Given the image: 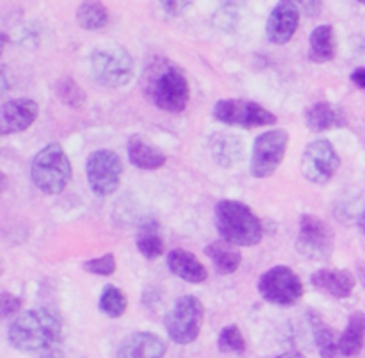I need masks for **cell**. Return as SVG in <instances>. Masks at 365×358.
<instances>
[{
  "instance_id": "obj_1",
  "label": "cell",
  "mask_w": 365,
  "mask_h": 358,
  "mask_svg": "<svg viewBox=\"0 0 365 358\" xmlns=\"http://www.w3.org/2000/svg\"><path fill=\"white\" fill-rule=\"evenodd\" d=\"M14 349L34 358L64 357V327L59 314L52 309H32L14 317L7 332Z\"/></svg>"
},
{
  "instance_id": "obj_2",
  "label": "cell",
  "mask_w": 365,
  "mask_h": 358,
  "mask_svg": "<svg viewBox=\"0 0 365 358\" xmlns=\"http://www.w3.org/2000/svg\"><path fill=\"white\" fill-rule=\"evenodd\" d=\"M141 89L150 103L166 113H182L191 98L184 70L166 57H155L146 64Z\"/></svg>"
},
{
  "instance_id": "obj_3",
  "label": "cell",
  "mask_w": 365,
  "mask_h": 358,
  "mask_svg": "<svg viewBox=\"0 0 365 358\" xmlns=\"http://www.w3.org/2000/svg\"><path fill=\"white\" fill-rule=\"evenodd\" d=\"M214 223L221 239L234 246H255L262 241L264 227L255 213L239 200H221L214 210Z\"/></svg>"
},
{
  "instance_id": "obj_4",
  "label": "cell",
  "mask_w": 365,
  "mask_h": 358,
  "mask_svg": "<svg viewBox=\"0 0 365 358\" xmlns=\"http://www.w3.org/2000/svg\"><path fill=\"white\" fill-rule=\"evenodd\" d=\"M32 184L45 195H59L71 180V163L59 143L43 146L31 163Z\"/></svg>"
},
{
  "instance_id": "obj_5",
  "label": "cell",
  "mask_w": 365,
  "mask_h": 358,
  "mask_svg": "<svg viewBox=\"0 0 365 358\" xmlns=\"http://www.w3.org/2000/svg\"><path fill=\"white\" fill-rule=\"evenodd\" d=\"M89 68L96 84L114 89L128 84L135 73L134 59L120 45H102L93 50Z\"/></svg>"
},
{
  "instance_id": "obj_6",
  "label": "cell",
  "mask_w": 365,
  "mask_h": 358,
  "mask_svg": "<svg viewBox=\"0 0 365 358\" xmlns=\"http://www.w3.org/2000/svg\"><path fill=\"white\" fill-rule=\"evenodd\" d=\"M205 307L192 295L180 296L164 317V327L175 344H191L202 330Z\"/></svg>"
},
{
  "instance_id": "obj_7",
  "label": "cell",
  "mask_w": 365,
  "mask_h": 358,
  "mask_svg": "<svg viewBox=\"0 0 365 358\" xmlns=\"http://www.w3.org/2000/svg\"><path fill=\"white\" fill-rule=\"evenodd\" d=\"M296 250L302 257L312 262H323L334 255L335 232L319 216L303 214L299 218Z\"/></svg>"
},
{
  "instance_id": "obj_8",
  "label": "cell",
  "mask_w": 365,
  "mask_h": 358,
  "mask_svg": "<svg viewBox=\"0 0 365 358\" xmlns=\"http://www.w3.org/2000/svg\"><path fill=\"white\" fill-rule=\"evenodd\" d=\"M260 296L277 307H294L302 300L303 282L289 266H274L262 273L257 284Z\"/></svg>"
},
{
  "instance_id": "obj_9",
  "label": "cell",
  "mask_w": 365,
  "mask_h": 358,
  "mask_svg": "<svg viewBox=\"0 0 365 358\" xmlns=\"http://www.w3.org/2000/svg\"><path fill=\"white\" fill-rule=\"evenodd\" d=\"M289 132L284 128H273L257 135L253 141L250 171L255 178H269L277 173L287 153Z\"/></svg>"
},
{
  "instance_id": "obj_10",
  "label": "cell",
  "mask_w": 365,
  "mask_h": 358,
  "mask_svg": "<svg viewBox=\"0 0 365 358\" xmlns=\"http://www.w3.org/2000/svg\"><path fill=\"white\" fill-rule=\"evenodd\" d=\"M212 116L217 121L232 127L255 128L277 123L278 118L257 102L242 98H221L214 103Z\"/></svg>"
},
{
  "instance_id": "obj_11",
  "label": "cell",
  "mask_w": 365,
  "mask_h": 358,
  "mask_svg": "<svg viewBox=\"0 0 365 358\" xmlns=\"http://www.w3.org/2000/svg\"><path fill=\"white\" fill-rule=\"evenodd\" d=\"M123 163L113 150H95L86 160V177L91 191L103 198L120 188Z\"/></svg>"
},
{
  "instance_id": "obj_12",
  "label": "cell",
  "mask_w": 365,
  "mask_h": 358,
  "mask_svg": "<svg viewBox=\"0 0 365 358\" xmlns=\"http://www.w3.org/2000/svg\"><path fill=\"white\" fill-rule=\"evenodd\" d=\"M341 168V157L328 139H316L305 146L302 157V173L309 182L324 185Z\"/></svg>"
},
{
  "instance_id": "obj_13",
  "label": "cell",
  "mask_w": 365,
  "mask_h": 358,
  "mask_svg": "<svg viewBox=\"0 0 365 358\" xmlns=\"http://www.w3.org/2000/svg\"><path fill=\"white\" fill-rule=\"evenodd\" d=\"M299 27V6L296 2H278L271 11L266 24V34L273 45L291 41Z\"/></svg>"
},
{
  "instance_id": "obj_14",
  "label": "cell",
  "mask_w": 365,
  "mask_h": 358,
  "mask_svg": "<svg viewBox=\"0 0 365 358\" xmlns=\"http://www.w3.org/2000/svg\"><path fill=\"white\" fill-rule=\"evenodd\" d=\"M38 114L39 107L32 98L9 100L0 111V132L2 135H9L27 131L36 121Z\"/></svg>"
},
{
  "instance_id": "obj_15",
  "label": "cell",
  "mask_w": 365,
  "mask_h": 358,
  "mask_svg": "<svg viewBox=\"0 0 365 358\" xmlns=\"http://www.w3.org/2000/svg\"><path fill=\"white\" fill-rule=\"evenodd\" d=\"M310 284L319 292L330 295L331 298L344 300L353 295L355 289V275L349 270H335V267H323L312 273Z\"/></svg>"
},
{
  "instance_id": "obj_16",
  "label": "cell",
  "mask_w": 365,
  "mask_h": 358,
  "mask_svg": "<svg viewBox=\"0 0 365 358\" xmlns=\"http://www.w3.org/2000/svg\"><path fill=\"white\" fill-rule=\"evenodd\" d=\"M166 342L152 332H134L121 341L116 358H164Z\"/></svg>"
},
{
  "instance_id": "obj_17",
  "label": "cell",
  "mask_w": 365,
  "mask_h": 358,
  "mask_svg": "<svg viewBox=\"0 0 365 358\" xmlns=\"http://www.w3.org/2000/svg\"><path fill=\"white\" fill-rule=\"evenodd\" d=\"M127 155L132 166L138 170H159L166 164V153L150 141L146 135L134 134L127 141Z\"/></svg>"
},
{
  "instance_id": "obj_18",
  "label": "cell",
  "mask_w": 365,
  "mask_h": 358,
  "mask_svg": "<svg viewBox=\"0 0 365 358\" xmlns=\"http://www.w3.org/2000/svg\"><path fill=\"white\" fill-rule=\"evenodd\" d=\"M166 266L171 271V275L178 277L180 280L189 282V284H202L209 278V271L198 260L195 253L187 250L175 248L168 253Z\"/></svg>"
},
{
  "instance_id": "obj_19",
  "label": "cell",
  "mask_w": 365,
  "mask_h": 358,
  "mask_svg": "<svg viewBox=\"0 0 365 358\" xmlns=\"http://www.w3.org/2000/svg\"><path fill=\"white\" fill-rule=\"evenodd\" d=\"M305 123L309 131L312 132H328L335 128H342L348 125L344 111L341 107L334 106L331 102L321 100L312 103L305 113Z\"/></svg>"
},
{
  "instance_id": "obj_20",
  "label": "cell",
  "mask_w": 365,
  "mask_h": 358,
  "mask_svg": "<svg viewBox=\"0 0 365 358\" xmlns=\"http://www.w3.org/2000/svg\"><path fill=\"white\" fill-rule=\"evenodd\" d=\"M309 59L312 63L324 64L330 63L337 56V34L335 27L330 24L317 25L309 38Z\"/></svg>"
},
{
  "instance_id": "obj_21",
  "label": "cell",
  "mask_w": 365,
  "mask_h": 358,
  "mask_svg": "<svg viewBox=\"0 0 365 358\" xmlns=\"http://www.w3.org/2000/svg\"><path fill=\"white\" fill-rule=\"evenodd\" d=\"M365 344V312L356 310L349 316L348 327L339 339V353L341 357L351 358L362 353Z\"/></svg>"
},
{
  "instance_id": "obj_22",
  "label": "cell",
  "mask_w": 365,
  "mask_h": 358,
  "mask_svg": "<svg viewBox=\"0 0 365 358\" xmlns=\"http://www.w3.org/2000/svg\"><path fill=\"white\" fill-rule=\"evenodd\" d=\"M205 255L212 260L216 270L223 275H232L239 270L241 266V252L235 248L230 242L223 241H212L205 246Z\"/></svg>"
},
{
  "instance_id": "obj_23",
  "label": "cell",
  "mask_w": 365,
  "mask_h": 358,
  "mask_svg": "<svg viewBox=\"0 0 365 358\" xmlns=\"http://www.w3.org/2000/svg\"><path fill=\"white\" fill-rule=\"evenodd\" d=\"M135 246H138V252L148 260H155L163 255L164 239L155 221H146L141 225L135 237Z\"/></svg>"
},
{
  "instance_id": "obj_24",
  "label": "cell",
  "mask_w": 365,
  "mask_h": 358,
  "mask_svg": "<svg viewBox=\"0 0 365 358\" xmlns=\"http://www.w3.org/2000/svg\"><path fill=\"white\" fill-rule=\"evenodd\" d=\"M312 328H314V341H316L317 352H319L321 358H339V339L341 335H337V332L331 327L324 324L319 317L312 319Z\"/></svg>"
},
{
  "instance_id": "obj_25",
  "label": "cell",
  "mask_w": 365,
  "mask_h": 358,
  "mask_svg": "<svg viewBox=\"0 0 365 358\" xmlns=\"http://www.w3.org/2000/svg\"><path fill=\"white\" fill-rule=\"evenodd\" d=\"M77 21L86 31H100L109 24V11L100 2H82L77 9Z\"/></svg>"
},
{
  "instance_id": "obj_26",
  "label": "cell",
  "mask_w": 365,
  "mask_h": 358,
  "mask_svg": "<svg viewBox=\"0 0 365 358\" xmlns=\"http://www.w3.org/2000/svg\"><path fill=\"white\" fill-rule=\"evenodd\" d=\"M127 296L123 295V291L120 287H116L113 284H107L103 287L98 300L100 312H103L110 319H118V317H121L127 312Z\"/></svg>"
},
{
  "instance_id": "obj_27",
  "label": "cell",
  "mask_w": 365,
  "mask_h": 358,
  "mask_svg": "<svg viewBox=\"0 0 365 358\" xmlns=\"http://www.w3.org/2000/svg\"><path fill=\"white\" fill-rule=\"evenodd\" d=\"M56 96L71 109H81L86 103L84 89L71 77H63L56 82Z\"/></svg>"
},
{
  "instance_id": "obj_28",
  "label": "cell",
  "mask_w": 365,
  "mask_h": 358,
  "mask_svg": "<svg viewBox=\"0 0 365 358\" xmlns=\"http://www.w3.org/2000/svg\"><path fill=\"white\" fill-rule=\"evenodd\" d=\"M217 348L223 353H241L246 349V341L237 324H228L220 332Z\"/></svg>"
},
{
  "instance_id": "obj_29",
  "label": "cell",
  "mask_w": 365,
  "mask_h": 358,
  "mask_svg": "<svg viewBox=\"0 0 365 358\" xmlns=\"http://www.w3.org/2000/svg\"><path fill=\"white\" fill-rule=\"evenodd\" d=\"M84 267L88 273L98 275V277H109L116 271V257L113 253H106L102 257H96V259L86 260Z\"/></svg>"
},
{
  "instance_id": "obj_30",
  "label": "cell",
  "mask_w": 365,
  "mask_h": 358,
  "mask_svg": "<svg viewBox=\"0 0 365 358\" xmlns=\"http://www.w3.org/2000/svg\"><path fill=\"white\" fill-rule=\"evenodd\" d=\"M21 300L18 296L9 295V292H2L0 295V314L2 317H13L20 312Z\"/></svg>"
},
{
  "instance_id": "obj_31",
  "label": "cell",
  "mask_w": 365,
  "mask_h": 358,
  "mask_svg": "<svg viewBox=\"0 0 365 358\" xmlns=\"http://www.w3.org/2000/svg\"><path fill=\"white\" fill-rule=\"evenodd\" d=\"M163 4V7H164V11H166L168 14H171V16H177V14H180L182 11L184 9H187L189 7V4L191 2H178V0H173V2H160Z\"/></svg>"
},
{
  "instance_id": "obj_32",
  "label": "cell",
  "mask_w": 365,
  "mask_h": 358,
  "mask_svg": "<svg viewBox=\"0 0 365 358\" xmlns=\"http://www.w3.org/2000/svg\"><path fill=\"white\" fill-rule=\"evenodd\" d=\"M351 82L365 91V68H356L351 71Z\"/></svg>"
},
{
  "instance_id": "obj_33",
  "label": "cell",
  "mask_w": 365,
  "mask_h": 358,
  "mask_svg": "<svg viewBox=\"0 0 365 358\" xmlns=\"http://www.w3.org/2000/svg\"><path fill=\"white\" fill-rule=\"evenodd\" d=\"M299 6L309 14H317L321 11V7H323V2H299Z\"/></svg>"
},
{
  "instance_id": "obj_34",
  "label": "cell",
  "mask_w": 365,
  "mask_h": 358,
  "mask_svg": "<svg viewBox=\"0 0 365 358\" xmlns=\"http://www.w3.org/2000/svg\"><path fill=\"white\" fill-rule=\"evenodd\" d=\"M356 275H359L360 282H362V285L365 289V262L364 260H359V262H356Z\"/></svg>"
},
{
  "instance_id": "obj_35",
  "label": "cell",
  "mask_w": 365,
  "mask_h": 358,
  "mask_svg": "<svg viewBox=\"0 0 365 358\" xmlns=\"http://www.w3.org/2000/svg\"><path fill=\"white\" fill-rule=\"evenodd\" d=\"M274 358H305V357L298 352H287V353H282V355H278Z\"/></svg>"
},
{
  "instance_id": "obj_36",
  "label": "cell",
  "mask_w": 365,
  "mask_h": 358,
  "mask_svg": "<svg viewBox=\"0 0 365 358\" xmlns=\"http://www.w3.org/2000/svg\"><path fill=\"white\" fill-rule=\"evenodd\" d=\"M356 225H359V230L365 235V210L359 216V221H356Z\"/></svg>"
},
{
  "instance_id": "obj_37",
  "label": "cell",
  "mask_w": 365,
  "mask_h": 358,
  "mask_svg": "<svg viewBox=\"0 0 365 358\" xmlns=\"http://www.w3.org/2000/svg\"><path fill=\"white\" fill-rule=\"evenodd\" d=\"M6 188H7V178H6V175L2 173V191H6Z\"/></svg>"
},
{
  "instance_id": "obj_38",
  "label": "cell",
  "mask_w": 365,
  "mask_h": 358,
  "mask_svg": "<svg viewBox=\"0 0 365 358\" xmlns=\"http://www.w3.org/2000/svg\"><path fill=\"white\" fill-rule=\"evenodd\" d=\"M360 4H365V0H360Z\"/></svg>"
}]
</instances>
